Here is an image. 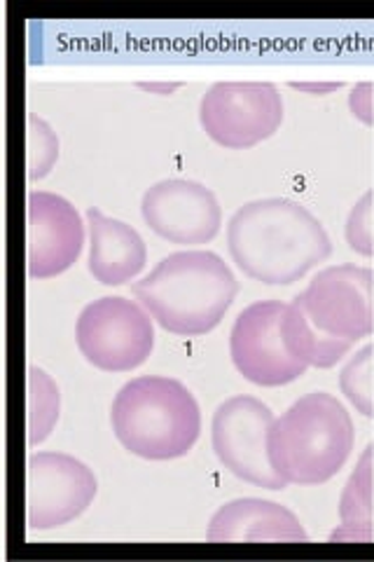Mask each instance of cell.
<instances>
[{
  "label": "cell",
  "instance_id": "6da1fadb",
  "mask_svg": "<svg viewBox=\"0 0 374 562\" xmlns=\"http://www.w3.org/2000/svg\"><path fill=\"white\" fill-rule=\"evenodd\" d=\"M227 249L246 277L267 286H288L330 258L332 239L302 202L262 198L231 214Z\"/></svg>",
  "mask_w": 374,
  "mask_h": 562
},
{
  "label": "cell",
  "instance_id": "7a4b0ae2",
  "mask_svg": "<svg viewBox=\"0 0 374 562\" xmlns=\"http://www.w3.org/2000/svg\"><path fill=\"white\" fill-rule=\"evenodd\" d=\"M132 291L167 333L197 338L225 319L239 295V279L216 251L188 249L159 260Z\"/></svg>",
  "mask_w": 374,
  "mask_h": 562
},
{
  "label": "cell",
  "instance_id": "3957f363",
  "mask_svg": "<svg viewBox=\"0 0 374 562\" xmlns=\"http://www.w3.org/2000/svg\"><path fill=\"white\" fill-rule=\"evenodd\" d=\"M355 427L344 403L330 392L299 396L274 419L267 436L270 462L286 485H324L344 469Z\"/></svg>",
  "mask_w": 374,
  "mask_h": 562
},
{
  "label": "cell",
  "instance_id": "277c9868",
  "mask_svg": "<svg viewBox=\"0 0 374 562\" xmlns=\"http://www.w3.org/2000/svg\"><path fill=\"white\" fill-rule=\"evenodd\" d=\"M111 427L127 452L169 462L185 457L200 441L202 408L181 380L138 375L115 394Z\"/></svg>",
  "mask_w": 374,
  "mask_h": 562
},
{
  "label": "cell",
  "instance_id": "5b68a950",
  "mask_svg": "<svg viewBox=\"0 0 374 562\" xmlns=\"http://www.w3.org/2000/svg\"><path fill=\"white\" fill-rule=\"evenodd\" d=\"M155 319L124 295L97 297L76 322V345L87 363L103 373H129L155 349Z\"/></svg>",
  "mask_w": 374,
  "mask_h": 562
},
{
  "label": "cell",
  "instance_id": "8992f818",
  "mask_svg": "<svg viewBox=\"0 0 374 562\" xmlns=\"http://www.w3.org/2000/svg\"><path fill=\"white\" fill-rule=\"evenodd\" d=\"M200 122L216 144L246 150L279 132L283 97L274 82L220 80L200 101Z\"/></svg>",
  "mask_w": 374,
  "mask_h": 562
},
{
  "label": "cell",
  "instance_id": "52a82bcc",
  "mask_svg": "<svg viewBox=\"0 0 374 562\" xmlns=\"http://www.w3.org/2000/svg\"><path fill=\"white\" fill-rule=\"evenodd\" d=\"M274 419L276 415L267 403L248 394L223 401L211 419V446L218 462L239 481L264 490L286 487L267 452Z\"/></svg>",
  "mask_w": 374,
  "mask_h": 562
},
{
  "label": "cell",
  "instance_id": "ba28073f",
  "mask_svg": "<svg viewBox=\"0 0 374 562\" xmlns=\"http://www.w3.org/2000/svg\"><path fill=\"white\" fill-rule=\"evenodd\" d=\"M99 492L94 471L68 452H33L26 460V527L55 530L80 518Z\"/></svg>",
  "mask_w": 374,
  "mask_h": 562
},
{
  "label": "cell",
  "instance_id": "9c48e42d",
  "mask_svg": "<svg viewBox=\"0 0 374 562\" xmlns=\"http://www.w3.org/2000/svg\"><path fill=\"white\" fill-rule=\"evenodd\" d=\"M295 297L326 336L359 342L374 328L372 270L365 266L342 262L324 268Z\"/></svg>",
  "mask_w": 374,
  "mask_h": 562
},
{
  "label": "cell",
  "instance_id": "30bf717a",
  "mask_svg": "<svg viewBox=\"0 0 374 562\" xmlns=\"http://www.w3.org/2000/svg\"><path fill=\"white\" fill-rule=\"evenodd\" d=\"M288 303L258 301L243 307L229 333V357L237 371L258 386H283L307 373L283 345L281 319Z\"/></svg>",
  "mask_w": 374,
  "mask_h": 562
},
{
  "label": "cell",
  "instance_id": "8fae6325",
  "mask_svg": "<svg viewBox=\"0 0 374 562\" xmlns=\"http://www.w3.org/2000/svg\"><path fill=\"white\" fill-rule=\"evenodd\" d=\"M140 216L155 235L181 246L208 244L223 227L216 192L192 179L152 183L140 200Z\"/></svg>",
  "mask_w": 374,
  "mask_h": 562
},
{
  "label": "cell",
  "instance_id": "7c38bea8",
  "mask_svg": "<svg viewBox=\"0 0 374 562\" xmlns=\"http://www.w3.org/2000/svg\"><path fill=\"white\" fill-rule=\"evenodd\" d=\"M87 241V223L73 202L49 190L26 198V272L52 279L73 268Z\"/></svg>",
  "mask_w": 374,
  "mask_h": 562
},
{
  "label": "cell",
  "instance_id": "4fadbf2b",
  "mask_svg": "<svg viewBox=\"0 0 374 562\" xmlns=\"http://www.w3.org/2000/svg\"><path fill=\"white\" fill-rule=\"evenodd\" d=\"M84 216L89 231L87 268L99 284L122 286L144 272L148 246L136 227L105 216L99 206H89Z\"/></svg>",
  "mask_w": 374,
  "mask_h": 562
},
{
  "label": "cell",
  "instance_id": "5bb4252c",
  "mask_svg": "<svg viewBox=\"0 0 374 562\" xmlns=\"http://www.w3.org/2000/svg\"><path fill=\"white\" fill-rule=\"evenodd\" d=\"M206 539L218 541H307L309 535L288 506L243 497L223 504L208 520Z\"/></svg>",
  "mask_w": 374,
  "mask_h": 562
},
{
  "label": "cell",
  "instance_id": "9a60e30c",
  "mask_svg": "<svg viewBox=\"0 0 374 562\" xmlns=\"http://www.w3.org/2000/svg\"><path fill=\"white\" fill-rule=\"evenodd\" d=\"M281 336H283V345H286V349L297 361L314 368L337 366L355 345L351 340L332 338V336H326V333H320L309 319L305 307L299 305L297 297H293V301L286 305V312H283Z\"/></svg>",
  "mask_w": 374,
  "mask_h": 562
},
{
  "label": "cell",
  "instance_id": "2e32d148",
  "mask_svg": "<svg viewBox=\"0 0 374 562\" xmlns=\"http://www.w3.org/2000/svg\"><path fill=\"white\" fill-rule=\"evenodd\" d=\"M372 452L374 448L367 446L363 454L355 462V469L351 471V476L342 490L340 497V527L335 532H330V541H372V522H374V487H372V473H374V462H372Z\"/></svg>",
  "mask_w": 374,
  "mask_h": 562
},
{
  "label": "cell",
  "instance_id": "e0dca14e",
  "mask_svg": "<svg viewBox=\"0 0 374 562\" xmlns=\"http://www.w3.org/2000/svg\"><path fill=\"white\" fill-rule=\"evenodd\" d=\"M61 415V392L57 380L38 366L26 368V443L31 448L47 441Z\"/></svg>",
  "mask_w": 374,
  "mask_h": 562
},
{
  "label": "cell",
  "instance_id": "ac0fdd59",
  "mask_svg": "<svg viewBox=\"0 0 374 562\" xmlns=\"http://www.w3.org/2000/svg\"><path fill=\"white\" fill-rule=\"evenodd\" d=\"M59 160V136L38 113H26V176L41 181Z\"/></svg>",
  "mask_w": 374,
  "mask_h": 562
},
{
  "label": "cell",
  "instance_id": "d6986e66",
  "mask_svg": "<svg viewBox=\"0 0 374 562\" xmlns=\"http://www.w3.org/2000/svg\"><path fill=\"white\" fill-rule=\"evenodd\" d=\"M372 373H374V347L372 345H365L355 351L340 373V390H342L344 398L363 417L374 415Z\"/></svg>",
  "mask_w": 374,
  "mask_h": 562
},
{
  "label": "cell",
  "instance_id": "ffe728a7",
  "mask_svg": "<svg viewBox=\"0 0 374 562\" xmlns=\"http://www.w3.org/2000/svg\"><path fill=\"white\" fill-rule=\"evenodd\" d=\"M344 237L353 254L365 258L374 254V188L365 190L363 195L353 202L347 216Z\"/></svg>",
  "mask_w": 374,
  "mask_h": 562
},
{
  "label": "cell",
  "instance_id": "44dd1931",
  "mask_svg": "<svg viewBox=\"0 0 374 562\" xmlns=\"http://www.w3.org/2000/svg\"><path fill=\"white\" fill-rule=\"evenodd\" d=\"M349 111L365 125H374V82L363 80L349 92Z\"/></svg>",
  "mask_w": 374,
  "mask_h": 562
},
{
  "label": "cell",
  "instance_id": "7402d4cb",
  "mask_svg": "<svg viewBox=\"0 0 374 562\" xmlns=\"http://www.w3.org/2000/svg\"><path fill=\"white\" fill-rule=\"evenodd\" d=\"M293 90H299V92H311V94H330L335 90H340L342 82H291Z\"/></svg>",
  "mask_w": 374,
  "mask_h": 562
},
{
  "label": "cell",
  "instance_id": "603a6c76",
  "mask_svg": "<svg viewBox=\"0 0 374 562\" xmlns=\"http://www.w3.org/2000/svg\"><path fill=\"white\" fill-rule=\"evenodd\" d=\"M140 90H148V92H157V94H171L173 90L181 87V82H138Z\"/></svg>",
  "mask_w": 374,
  "mask_h": 562
}]
</instances>
